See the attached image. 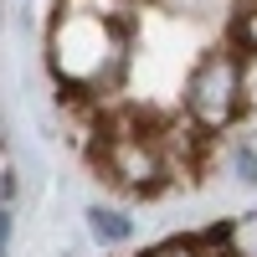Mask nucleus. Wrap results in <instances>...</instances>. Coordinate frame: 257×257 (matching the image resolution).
<instances>
[{"mask_svg": "<svg viewBox=\"0 0 257 257\" xmlns=\"http://www.w3.org/2000/svg\"><path fill=\"white\" fill-rule=\"evenodd\" d=\"M242 103H247V72H242L237 52L216 47V52H206L196 67H190V77H185V113H190V123H196L201 134H216V128L237 123Z\"/></svg>", "mask_w": 257, "mask_h": 257, "instance_id": "f257e3e1", "label": "nucleus"}, {"mask_svg": "<svg viewBox=\"0 0 257 257\" xmlns=\"http://www.w3.org/2000/svg\"><path fill=\"white\" fill-rule=\"evenodd\" d=\"M103 170L123 185V190H139V196H155L170 180V155L160 134H144V128H113L103 139Z\"/></svg>", "mask_w": 257, "mask_h": 257, "instance_id": "f03ea898", "label": "nucleus"}, {"mask_svg": "<svg viewBox=\"0 0 257 257\" xmlns=\"http://www.w3.org/2000/svg\"><path fill=\"white\" fill-rule=\"evenodd\" d=\"M88 231H93V242H103V247H123L128 237H134L128 216H118V211H108V206H88Z\"/></svg>", "mask_w": 257, "mask_h": 257, "instance_id": "7ed1b4c3", "label": "nucleus"}, {"mask_svg": "<svg viewBox=\"0 0 257 257\" xmlns=\"http://www.w3.org/2000/svg\"><path fill=\"white\" fill-rule=\"evenodd\" d=\"M216 242H221L226 257H257V211H247V216H237L231 226H221Z\"/></svg>", "mask_w": 257, "mask_h": 257, "instance_id": "20e7f679", "label": "nucleus"}, {"mask_svg": "<svg viewBox=\"0 0 257 257\" xmlns=\"http://www.w3.org/2000/svg\"><path fill=\"white\" fill-rule=\"evenodd\" d=\"M144 257H206V242H196V237H175V242H160L155 252H144Z\"/></svg>", "mask_w": 257, "mask_h": 257, "instance_id": "39448f33", "label": "nucleus"}, {"mask_svg": "<svg viewBox=\"0 0 257 257\" xmlns=\"http://www.w3.org/2000/svg\"><path fill=\"white\" fill-rule=\"evenodd\" d=\"M237 47L242 52H257V6H247L237 16Z\"/></svg>", "mask_w": 257, "mask_h": 257, "instance_id": "423d86ee", "label": "nucleus"}, {"mask_svg": "<svg viewBox=\"0 0 257 257\" xmlns=\"http://www.w3.org/2000/svg\"><path fill=\"white\" fill-rule=\"evenodd\" d=\"M231 170H237L242 185H257V155L252 149H231Z\"/></svg>", "mask_w": 257, "mask_h": 257, "instance_id": "0eeeda50", "label": "nucleus"}, {"mask_svg": "<svg viewBox=\"0 0 257 257\" xmlns=\"http://www.w3.org/2000/svg\"><path fill=\"white\" fill-rule=\"evenodd\" d=\"M11 226H16V221H11V206H0V247L11 242Z\"/></svg>", "mask_w": 257, "mask_h": 257, "instance_id": "6e6552de", "label": "nucleus"}, {"mask_svg": "<svg viewBox=\"0 0 257 257\" xmlns=\"http://www.w3.org/2000/svg\"><path fill=\"white\" fill-rule=\"evenodd\" d=\"M11 196V175H0V201H6Z\"/></svg>", "mask_w": 257, "mask_h": 257, "instance_id": "1a4fd4ad", "label": "nucleus"}, {"mask_svg": "<svg viewBox=\"0 0 257 257\" xmlns=\"http://www.w3.org/2000/svg\"><path fill=\"white\" fill-rule=\"evenodd\" d=\"M0 257H6V247H0Z\"/></svg>", "mask_w": 257, "mask_h": 257, "instance_id": "9d476101", "label": "nucleus"}]
</instances>
